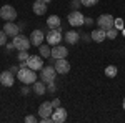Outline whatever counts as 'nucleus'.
<instances>
[{"instance_id": "19", "label": "nucleus", "mask_w": 125, "mask_h": 123, "mask_svg": "<svg viewBox=\"0 0 125 123\" xmlns=\"http://www.w3.org/2000/svg\"><path fill=\"white\" fill-rule=\"evenodd\" d=\"M32 90L35 92L37 95H45V92H47V85H45V82H42V80H37V82H33L32 83Z\"/></svg>"}, {"instance_id": "8", "label": "nucleus", "mask_w": 125, "mask_h": 123, "mask_svg": "<svg viewBox=\"0 0 125 123\" xmlns=\"http://www.w3.org/2000/svg\"><path fill=\"white\" fill-rule=\"evenodd\" d=\"M27 66L32 68V70H35V72H39L43 68V57H40V55H30L29 60H27Z\"/></svg>"}, {"instance_id": "28", "label": "nucleus", "mask_w": 125, "mask_h": 123, "mask_svg": "<svg viewBox=\"0 0 125 123\" xmlns=\"http://www.w3.org/2000/svg\"><path fill=\"white\" fill-rule=\"evenodd\" d=\"M72 7H73L75 10H78V7H83V5H82L80 0H72Z\"/></svg>"}, {"instance_id": "14", "label": "nucleus", "mask_w": 125, "mask_h": 123, "mask_svg": "<svg viewBox=\"0 0 125 123\" xmlns=\"http://www.w3.org/2000/svg\"><path fill=\"white\" fill-rule=\"evenodd\" d=\"M3 32L9 35V37H17L20 32V27L17 25V23H13V22H5V25H3Z\"/></svg>"}, {"instance_id": "13", "label": "nucleus", "mask_w": 125, "mask_h": 123, "mask_svg": "<svg viewBox=\"0 0 125 123\" xmlns=\"http://www.w3.org/2000/svg\"><path fill=\"white\" fill-rule=\"evenodd\" d=\"M67 55H68V48L67 47H63V45H60V43L52 47V55H50L52 58L58 60V58H65Z\"/></svg>"}, {"instance_id": "1", "label": "nucleus", "mask_w": 125, "mask_h": 123, "mask_svg": "<svg viewBox=\"0 0 125 123\" xmlns=\"http://www.w3.org/2000/svg\"><path fill=\"white\" fill-rule=\"evenodd\" d=\"M17 78H19V82H22L23 85H32L33 82H37V72L29 68V66H25V68H20L19 70Z\"/></svg>"}, {"instance_id": "17", "label": "nucleus", "mask_w": 125, "mask_h": 123, "mask_svg": "<svg viewBox=\"0 0 125 123\" xmlns=\"http://www.w3.org/2000/svg\"><path fill=\"white\" fill-rule=\"evenodd\" d=\"M52 112H53V106H52L50 102H43V103H40V106H39L40 118H42V116H52Z\"/></svg>"}, {"instance_id": "7", "label": "nucleus", "mask_w": 125, "mask_h": 123, "mask_svg": "<svg viewBox=\"0 0 125 123\" xmlns=\"http://www.w3.org/2000/svg\"><path fill=\"white\" fill-rule=\"evenodd\" d=\"M13 45H15V50H29L32 47V42H30L29 37H25V35H17V37H13Z\"/></svg>"}, {"instance_id": "22", "label": "nucleus", "mask_w": 125, "mask_h": 123, "mask_svg": "<svg viewBox=\"0 0 125 123\" xmlns=\"http://www.w3.org/2000/svg\"><path fill=\"white\" fill-rule=\"evenodd\" d=\"M117 73H118V70H117L115 65H108L105 68V75L108 76V78H114V76H117Z\"/></svg>"}, {"instance_id": "38", "label": "nucleus", "mask_w": 125, "mask_h": 123, "mask_svg": "<svg viewBox=\"0 0 125 123\" xmlns=\"http://www.w3.org/2000/svg\"><path fill=\"white\" fill-rule=\"evenodd\" d=\"M43 2H47V3H50V2H52V0H43Z\"/></svg>"}, {"instance_id": "36", "label": "nucleus", "mask_w": 125, "mask_h": 123, "mask_svg": "<svg viewBox=\"0 0 125 123\" xmlns=\"http://www.w3.org/2000/svg\"><path fill=\"white\" fill-rule=\"evenodd\" d=\"M25 66H27V60L25 62H20V68H25Z\"/></svg>"}, {"instance_id": "34", "label": "nucleus", "mask_w": 125, "mask_h": 123, "mask_svg": "<svg viewBox=\"0 0 125 123\" xmlns=\"http://www.w3.org/2000/svg\"><path fill=\"white\" fill-rule=\"evenodd\" d=\"M92 23H94V20L90 17H85V25H92Z\"/></svg>"}, {"instance_id": "5", "label": "nucleus", "mask_w": 125, "mask_h": 123, "mask_svg": "<svg viewBox=\"0 0 125 123\" xmlns=\"http://www.w3.org/2000/svg\"><path fill=\"white\" fill-rule=\"evenodd\" d=\"M0 19H3V22H13L17 19V10L12 5H2L0 9Z\"/></svg>"}, {"instance_id": "25", "label": "nucleus", "mask_w": 125, "mask_h": 123, "mask_svg": "<svg viewBox=\"0 0 125 123\" xmlns=\"http://www.w3.org/2000/svg\"><path fill=\"white\" fill-rule=\"evenodd\" d=\"M80 2H82L83 7H94V5L98 3V0H80Z\"/></svg>"}, {"instance_id": "2", "label": "nucleus", "mask_w": 125, "mask_h": 123, "mask_svg": "<svg viewBox=\"0 0 125 123\" xmlns=\"http://www.w3.org/2000/svg\"><path fill=\"white\" fill-rule=\"evenodd\" d=\"M55 76H57V70H55V66H53V65H47V66H43V68L40 70V80L45 82V83L53 82Z\"/></svg>"}, {"instance_id": "12", "label": "nucleus", "mask_w": 125, "mask_h": 123, "mask_svg": "<svg viewBox=\"0 0 125 123\" xmlns=\"http://www.w3.org/2000/svg\"><path fill=\"white\" fill-rule=\"evenodd\" d=\"M43 40H45V33L42 30L37 28V30H33V32H30V42H32L33 47H40L43 43Z\"/></svg>"}, {"instance_id": "39", "label": "nucleus", "mask_w": 125, "mask_h": 123, "mask_svg": "<svg viewBox=\"0 0 125 123\" xmlns=\"http://www.w3.org/2000/svg\"><path fill=\"white\" fill-rule=\"evenodd\" d=\"M124 110H125V98H124Z\"/></svg>"}, {"instance_id": "6", "label": "nucleus", "mask_w": 125, "mask_h": 123, "mask_svg": "<svg viewBox=\"0 0 125 123\" xmlns=\"http://www.w3.org/2000/svg\"><path fill=\"white\" fill-rule=\"evenodd\" d=\"M114 22H115V19L110 13H102L97 19V27L98 28H104V30H108L110 27H114Z\"/></svg>"}, {"instance_id": "24", "label": "nucleus", "mask_w": 125, "mask_h": 123, "mask_svg": "<svg viewBox=\"0 0 125 123\" xmlns=\"http://www.w3.org/2000/svg\"><path fill=\"white\" fill-rule=\"evenodd\" d=\"M29 57H30V55H29V50H20V52H19V57H17V58H19V62H25V60H29Z\"/></svg>"}, {"instance_id": "27", "label": "nucleus", "mask_w": 125, "mask_h": 123, "mask_svg": "<svg viewBox=\"0 0 125 123\" xmlns=\"http://www.w3.org/2000/svg\"><path fill=\"white\" fill-rule=\"evenodd\" d=\"M114 27H115V28H118V30H122V28H124V20H122V19H115Z\"/></svg>"}, {"instance_id": "15", "label": "nucleus", "mask_w": 125, "mask_h": 123, "mask_svg": "<svg viewBox=\"0 0 125 123\" xmlns=\"http://www.w3.org/2000/svg\"><path fill=\"white\" fill-rule=\"evenodd\" d=\"M32 10H33L35 15H45V12H47V2H43V0H35L33 5H32Z\"/></svg>"}, {"instance_id": "3", "label": "nucleus", "mask_w": 125, "mask_h": 123, "mask_svg": "<svg viewBox=\"0 0 125 123\" xmlns=\"http://www.w3.org/2000/svg\"><path fill=\"white\" fill-rule=\"evenodd\" d=\"M68 23H70V27H82L83 23H85V17H83V13L82 12H78V10H73V12H70L68 13Z\"/></svg>"}, {"instance_id": "16", "label": "nucleus", "mask_w": 125, "mask_h": 123, "mask_svg": "<svg viewBox=\"0 0 125 123\" xmlns=\"http://www.w3.org/2000/svg\"><path fill=\"white\" fill-rule=\"evenodd\" d=\"M90 38L94 40V42H97V43H102L104 40L107 38V33L104 28H95L90 32Z\"/></svg>"}, {"instance_id": "30", "label": "nucleus", "mask_w": 125, "mask_h": 123, "mask_svg": "<svg viewBox=\"0 0 125 123\" xmlns=\"http://www.w3.org/2000/svg\"><path fill=\"white\" fill-rule=\"evenodd\" d=\"M25 122H27V123H35V122H37V118H35L33 115H29V116H25Z\"/></svg>"}, {"instance_id": "35", "label": "nucleus", "mask_w": 125, "mask_h": 123, "mask_svg": "<svg viewBox=\"0 0 125 123\" xmlns=\"http://www.w3.org/2000/svg\"><path fill=\"white\" fill-rule=\"evenodd\" d=\"M7 50H10V52H12V50H15V45H13V42H12V43H7Z\"/></svg>"}, {"instance_id": "11", "label": "nucleus", "mask_w": 125, "mask_h": 123, "mask_svg": "<svg viewBox=\"0 0 125 123\" xmlns=\"http://www.w3.org/2000/svg\"><path fill=\"white\" fill-rule=\"evenodd\" d=\"M52 120H53V123H63L67 120V110H65L63 106L53 108V112H52Z\"/></svg>"}, {"instance_id": "9", "label": "nucleus", "mask_w": 125, "mask_h": 123, "mask_svg": "<svg viewBox=\"0 0 125 123\" xmlns=\"http://www.w3.org/2000/svg\"><path fill=\"white\" fill-rule=\"evenodd\" d=\"M55 70H57V73H60V75H65V73H68L70 72V62H68L67 58H58V60H55Z\"/></svg>"}, {"instance_id": "29", "label": "nucleus", "mask_w": 125, "mask_h": 123, "mask_svg": "<svg viewBox=\"0 0 125 123\" xmlns=\"http://www.w3.org/2000/svg\"><path fill=\"white\" fill-rule=\"evenodd\" d=\"M55 90H57V86H55V83H53V82L47 83V92H55Z\"/></svg>"}, {"instance_id": "20", "label": "nucleus", "mask_w": 125, "mask_h": 123, "mask_svg": "<svg viewBox=\"0 0 125 123\" xmlns=\"http://www.w3.org/2000/svg\"><path fill=\"white\" fill-rule=\"evenodd\" d=\"M47 25L50 28H58L60 27V17L58 15H50L47 19Z\"/></svg>"}, {"instance_id": "21", "label": "nucleus", "mask_w": 125, "mask_h": 123, "mask_svg": "<svg viewBox=\"0 0 125 123\" xmlns=\"http://www.w3.org/2000/svg\"><path fill=\"white\" fill-rule=\"evenodd\" d=\"M39 52H40L39 55L43 57V58H48L50 55H52V48H50V45H43V43H42V45L39 47Z\"/></svg>"}, {"instance_id": "26", "label": "nucleus", "mask_w": 125, "mask_h": 123, "mask_svg": "<svg viewBox=\"0 0 125 123\" xmlns=\"http://www.w3.org/2000/svg\"><path fill=\"white\" fill-rule=\"evenodd\" d=\"M7 37H9V35H7L3 30H0V47H2V45H7Z\"/></svg>"}, {"instance_id": "23", "label": "nucleus", "mask_w": 125, "mask_h": 123, "mask_svg": "<svg viewBox=\"0 0 125 123\" xmlns=\"http://www.w3.org/2000/svg\"><path fill=\"white\" fill-rule=\"evenodd\" d=\"M118 32H120L118 28H115V27H110L108 30H105L107 38H110V40H114V38H117V35H118Z\"/></svg>"}, {"instance_id": "18", "label": "nucleus", "mask_w": 125, "mask_h": 123, "mask_svg": "<svg viewBox=\"0 0 125 123\" xmlns=\"http://www.w3.org/2000/svg\"><path fill=\"white\" fill-rule=\"evenodd\" d=\"M63 38H65V42H67L68 45H75L80 40V33L75 32V30H68V32H65V37Z\"/></svg>"}, {"instance_id": "10", "label": "nucleus", "mask_w": 125, "mask_h": 123, "mask_svg": "<svg viewBox=\"0 0 125 123\" xmlns=\"http://www.w3.org/2000/svg\"><path fill=\"white\" fill-rule=\"evenodd\" d=\"M0 83L3 86H7V88H10V86H13V83H15V73H12V72H0Z\"/></svg>"}, {"instance_id": "37", "label": "nucleus", "mask_w": 125, "mask_h": 123, "mask_svg": "<svg viewBox=\"0 0 125 123\" xmlns=\"http://www.w3.org/2000/svg\"><path fill=\"white\" fill-rule=\"evenodd\" d=\"M120 32H122V33H124V35H125V28H122V30H120Z\"/></svg>"}, {"instance_id": "31", "label": "nucleus", "mask_w": 125, "mask_h": 123, "mask_svg": "<svg viewBox=\"0 0 125 123\" xmlns=\"http://www.w3.org/2000/svg\"><path fill=\"white\" fill-rule=\"evenodd\" d=\"M50 103H52V106H53V108H58V106H60V100H58V98H53Z\"/></svg>"}, {"instance_id": "4", "label": "nucleus", "mask_w": 125, "mask_h": 123, "mask_svg": "<svg viewBox=\"0 0 125 123\" xmlns=\"http://www.w3.org/2000/svg\"><path fill=\"white\" fill-rule=\"evenodd\" d=\"M62 30H60V27L58 28H50V32H48L47 35H45V40H47L48 45H58L60 42H62Z\"/></svg>"}, {"instance_id": "33", "label": "nucleus", "mask_w": 125, "mask_h": 123, "mask_svg": "<svg viewBox=\"0 0 125 123\" xmlns=\"http://www.w3.org/2000/svg\"><path fill=\"white\" fill-rule=\"evenodd\" d=\"M29 92H30L29 85H25V86H23V88H22V93H23V95H27V93H29Z\"/></svg>"}, {"instance_id": "32", "label": "nucleus", "mask_w": 125, "mask_h": 123, "mask_svg": "<svg viewBox=\"0 0 125 123\" xmlns=\"http://www.w3.org/2000/svg\"><path fill=\"white\" fill-rule=\"evenodd\" d=\"M19 70H20V68H19V66H17V65H13V66H12V68H10V72H12V73H15V75L19 73Z\"/></svg>"}]
</instances>
